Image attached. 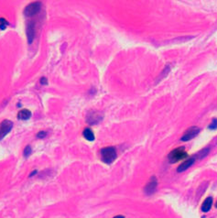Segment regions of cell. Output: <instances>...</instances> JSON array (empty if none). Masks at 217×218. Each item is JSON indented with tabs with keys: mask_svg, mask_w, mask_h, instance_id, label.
I'll return each instance as SVG.
<instances>
[{
	"mask_svg": "<svg viewBox=\"0 0 217 218\" xmlns=\"http://www.w3.org/2000/svg\"><path fill=\"white\" fill-rule=\"evenodd\" d=\"M45 136H46V133H45V132H40L37 136H38V137H44Z\"/></svg>",
	"mask_w": 217,
	"mask_h": 218,
	"instance_id": "17",
	"label": "cell"
},
{
	"mask_svg": "<svg viewBox=\"0 0 217 218\" xmlns=\"http://www.w3.org/2000/svg\"><path fill=\"white\" fill-rule=\"evenodd\" d=\"M41 83L42 84V85H45V84H47V83H48L47 79H46L45 77H42V78L41 79Z\"/></svg>",
	"mask_w": 217,
	"mask_h": 218,
	"instance_id": "16",
	"label": "cell"
},
{
	"mask_svg": "<svg viewBox=\"0 0 217 218\" xmlns=\"http://www.w3.org/2000/svg\"><path fill=\"white\" fill-rule=\"evenodd\" d=\"M216 207H217V204H216Z\"/></svg>",
	"mask_w": 217,
	"mask_h": 218,
	"instance_id": "20",
	"label": "cell"
},
{
	"mask_svg": "<svg viewBox=\"0 0 217 218\" xmlns=\"http://www.w3.org/2000/svg\"><path fill=\"white\" fill-rule=\"evenodd\" d=\"M168 159H169V161L170 163H176L178 161H182L184 159H188V154L185 151L183 147H180V148H177L172 151H170V153L168 156Z\"/></svg>",
	"mask_w": 217,
	"mask_h": 218,
	"instance_id": "1",
	"label": "cell"
},
{
	"mask_svg": "<svg viewBox=\"0 0 217 218\" xmlns=\"http://www.w3.org/2000/svg\"><path fill=\"white\" fill-rule=\"evenodd\" d=\"M7 25H8V22L5 18H0V28L1 29H5L6 26Z\"/></svg>",
	"mask_w": 217,
	"mask_h": 218,
	"instance_id": "13",
	"label": "cell"
},
{
	"mask_svg": "<svg viewBox=\"0 0 217 218\" xmlns=\"http://www.w3.org/2000/svg\"><path fill=\"white\" fill-rule=\"evenodd\" d=\"M157 184H158L157 179L155 177L151 178L150 181H149V183H148V184L146 185V187H145V192H146L147 194H151V193H153V192L155 191V190H156V188H157Z\"/></svg>",
	"mask_w": 217,
	"mask_h": 218,
	"instance_id": "6",
	"label": "cell"
},
{
	"mask_svg": "<svg viewBox=\"0 0 217 218\" xmlns=\"http://www.w3.org/2000/svg\"><path fill=\"white\" fill-rule=\"evenodd\" d=\"M30 116H31V112L27 109L21 110L17 115V117L20 120H27L28 118H30Z\"/></svg>",
	"mask_w": 217,
	"mask_h": 218,
	"instance_id": "9",
	"label": "cell"
},
{
	"mask_svg": "<svg viewBox=\"0 0 217 218\" xmlns=\"http://www.w3.org/2000/svg\"><path fill=\"white\" fill-rule=\"evenodd\" d=\"M208 152H209V149H208V148H205V149H204V150H201V151L199 152L198 157H199L200 159H203V158H204V157L208 154Z\"/></svg>",
	"mask_w": 217,
	"mask_h": 218,
	"instance_id": "12",
	"label": "cell"
},
{
	"mask_svg": "<svg viewBox=\"0 0 217 218\" xmlns=\"http://www.w3.org/2000/svg\"><path fill=\"white\" fill-rule=\"evenodd\" d=\"M101 158L105 163H112L116 159V151L113 147H106L101 150Z\"/></svg>",
	"mask_w": 217,
	"mask_h": 218,
	"instance_id": "2",
	"label": "cell"
},
{
	"mask_svg": "<svg viewBox=\"0 0 217 218\" xmlns=\"http://www.w3.org/2000/svg\"><path fill=\"white\" fill-rule=\"evenodd\" d=\"M210 129H216L217 128V118H214L213 119V121H212V123L209 125V126H208Z\"/></svg>",
	"mask_w": 217,
	"mask_h": 218,
	"instance_id": "14",
	"label": "cell"
},
{
	"mask_svg": "<svg viewBox=\"0 0 217 218\" xmlns=\"http://www.w3.org/2000/svg\"><path fill=\"white\" fill-rule=\"evenodd\" d=\"M114 218H125L123 216H115Z\"/></svg>",
	"mask_w": 217,
	"mask_h": 218,
	"instance_id": "19",
	"label": "cell"
},
{
	"mask_svg": "<svg viewBox=\"0 0 217 218\" xmlns=\"http://www.w3.org/2000/svg\"><path fill=\"white\" fill-rule=\"evenodd\" d=\"M40 10H41V3L35 2V3H32V4L26 7V8L24 10V14L27 17H33L37 13H39Z\"/></svg>",
	"mask_w": 217,
	"mask_h": 218,
	"instance_id": "3",
	"label": "cell"
},
{
	"mask_svg": "<svg viewBox=\"0 0 217 218\" xmlns=\"http://www.w3.org/2000/svg\"><path fill=\"white\" fill-rule=\"evenodd\" d=\"M83 136L85 137V139H87V140H89V141H93V140H95V135H94V133H93V131L91 130V129H89V128H85L84 130H83Z\"/></svg>",
	"mask_w": 217,
	"mask_h": 218,
	"instance_id": "11",
	"label": "cell"
},
{
	"mask_svg": "<svg viewBox=\"0 0 217 218\" xmlns=\"http://www.w3.org/2000/svg\"><path fill=\"white\" fill-rule=\"evenodd\" d=\"M12 126H13V123L9 120H4L3 122H1L0 124V140L10 132V130L12 129Z\"/></svg>",
	"mask_w": 217,
	"mask_h": 218,
	"instance_id": "4",
	"label": "cell"
},
{
	"mask_svg": "<svg viewBox=\"0 0 217 218\" xmlns=\"http://www.w3.org/2000/svg\"><path fill=\"white\" fill-rule=\"evenodd\" d=\"M30 153H31V148H30L29 146H27V147L25 148L24 151H23V154H24L25 157H28V156L30 155Z\"/></svg>",
	"mask_w": 217,
	"mask_h": 218,
	"instance_id": "15",
	"label": "cell"
},
{
	"mask_svg": "<svg viewBox=\"0 0 217 218\" xmlns=\"http://www.w3.org/2000/svg\"><path fill=\"white\" fill-rule=\"evenodd\" d=\"M199 132H200V128L199 127H197V126H191V127H190L186 131V133L182 136V137L180 139H181V141H189L190 139H192L194 136H197L199 134Z\"/></svg>",
	"mask_w": 217,
	"mask_h": 218,
	"instance_id": "5",
	"label": "cell"
},
{
	"mask_svg": "<svg viewBox=\"0 0 217 218\" xmlns=\"http://www.w3.org/2000/svg\"><path fill=\"white\" fill-rule=\"evenodd\" d=\"M194 161H195V158H190V159H187L183 163H181L180 166H179V167H178L177 171H178V172H182V171H186L188 168H190V166L194 163Z\"/></svg>",
	"mask_w": 217,
	"mask_h": 218,
	"instance_id": "7",
	"label": "cell"
},
{
	"mask_svg": "<svg viewBox=\"0 0 217 218\" xmlns=\"http://www.w3.org/2000/svg\"><path fill=\"white\" fill-rule=\"evenodd\" d=\"M212 205H213V197H207L204 201V203H203L202 210L204 212H208L211 209Z\"/></svg>",
	"mask_w": 217,
	"mask_h": 218,
	"instance_id": "10",
	"label": "cell"
},
{
	"mask_svg": "<svg viewBox=\"0 0 217 218\" xmlns=\"http://www.w3.org/2000/svg\"><path fill=\"white\" fill-rule=\"evenodd\" d=\"M36 172H37V171H33V172H32V173L29 175V177H32L33 175H35V174H36Z\"/></svg>",
	"mask_w": 217,
	"mask_h": 218,
	"instance_id": "18",
	"label": "cell"
},
{
	"mask_svg": "<svg viewBox=\"0 0 217 218\" xmlns=\"http://www.w3.org/2000/svg\"><path fill=\"white\" fill-rule=\"evenodd\" d=\"M35 36V25L34 23H30L27 27V37L28 43H31Z\"/></svg>",
	"mask_w": 217,
	"mask_h": 218,
	"instance_id": "8",
	"label": "cell"
}]
</instances>
